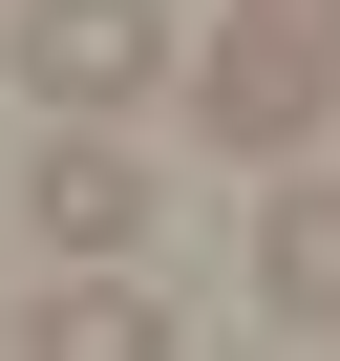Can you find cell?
Listing matches in <instances>:
<instances>
[{"label": "cell", "instance_id": "3957f363", "mask_svg": "<svg viewBox=\"0 0 340 361\" xmlns=\"http://www.w3.org/2000/svg\"><path fill=\"white\" fill-rule=\"evenodd\" d=\"M22 213H43V255H149V213H170V170H149L128 128H43V170H22Z\"/></svg>", "mask_w": 340, "mask_h": 361}, {"label": "cell", "instance_id": "7a4b0ae2", "mask_svg": "<svg viewBox=\"0 0 340 361\" xmlns=\"http://www.w3.org/2000/svg\"><path fill=\"white\" fill-rule=\"evenodd\" d=\"M0 64L43 128H128L170 85V0H0Z\"/></svg>", "mask_w": 340, "mask_h": 361}, {"label": "cell", "instance_id": "277c9868", "mask_svg": "<svg viewBox=\"0 0 340 361\" xmlns=\"http://www.w3.org/2000/svg\"><path fill=\"white\" fill-rule=\"evenodd\" d=\"M0 340H22V361H170V298H149V255H64Z\"/></svg>", "mask_w": 340, "mask_h": 361}, {"label": "cell", "instance_id": "6da1fadb", "mask_svg": "<svg viewBox=\"0 0 340 361\" xmlns=\"http://www.w3.org/2000/svg\"><path fill=\"white\" fill-rule=\"evenodd\" d=\"M319 106H340V0H234V22L192 43V128H213V149L298 170V149H319Z\"/></svg>", "mask_w": 340, "mask_h": 361}, {"label": "cell", "instance_id": "8992f818", "mask_svg": "<svg viewBox=\"0 0 340 361\" xmlns=\"http://www.w3.org/2000/svg\"><path fill=\"white\" fill-rule=\"evenodd\" d=\"M319 361H340V340H319Z\"/></svg>", "mask_w": 340, "mask_h": 361}, {"label": "cell", "instance_id": "5b68a950", "mask_svg": "<svg viewBox=\"0 0 340 361\" xmlns=\"http://www.w3.org/2000/svg\"><path fill=\"white\" fill-rule=\"evenodd\" d=\"M255 298L298 340H340V170H277V213H255Z\"/></svg>", "mask_w": 340, "mask_h": 361}]
</instances>
